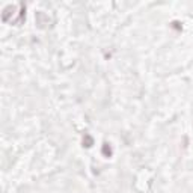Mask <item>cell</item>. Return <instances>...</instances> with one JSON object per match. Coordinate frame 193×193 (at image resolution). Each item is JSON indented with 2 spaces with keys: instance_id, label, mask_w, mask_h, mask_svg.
I'll return each instance as SVG.
<instances>
[{
  "instance_id": "1",
  "label": "cell",
  "mask_w": 193,
  "mask_h": 193,
  "mask_svg": "<svg viewBox=\"0 0 193 193\" xmlns=\"http://www.w3.org/2000/svg\"><path fill=\"white\" fill-rule=\"evenodd\" d=\"M103 154H104L106 157H110V155H112V148H110L109 143H104V145H103Z\"/></svg>"
},
{
  "instance_id": "2",
  "label": "cell",
  "mask_w": 193,
  "mask_h": 193,
  "mask_svg": "<svg viewBox=\"0 0 193 193\" xmlns=\"http://www.w3.org/2000/svg\"><path fill=\"white\" fill-rule=\"evenodd\" d=\"M92 143H94V139L91 137V136H85L83 137V145H85V147H92Z\"/></svg>"
}]
</instances>
